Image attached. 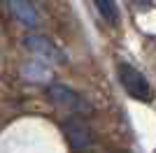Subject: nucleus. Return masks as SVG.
Masks as SVG:
<instances>
[{"label":"nucleus","mask_w":156,"mask_h":153,"mask_svg":"<svg viewBox=\"0 0 156 153\" xmlns=\"http://www.w3.org/2000/svg\"><path fill=\"white\" fill-rule=\"evenodd\" d=\"M47 95H49V100H51L56 107H65V109H70V111H86V102L82 100L75 90L63 86V83H51V86L47 88Z\"/></svg>","instance_id":"obj_4"},{"label":"nucleus","mask_w":156,"mask_h":153,"mask_svg":"<svg viewBox=\"0 0 156 153\" xmlns=\"http://www.w3.org/2000/svg\"><path fill=\"white\" fill-rule=\"evenodd\" d=\"M63 134H65V139L70 141V146L77 148V151L89 148L93 144L91 127L86 125L82 118H77V116H72V118H65V121H63Z\"/></svg>","instance_id":"obj_3"},{"label":"nucleus","mask_w":156,"mask_h":153,"mask_svg":"<svg viewBox=\"0 0 156 153\" xmlns=\"http://www.w3.org/2000/svg\"><path fill=\"white\" fill-rule=\"evenodd\" d=\"M119 81L130 97H135L140 102H151L154 90H151L149 81L144 79V74L140 70H135L133 65H119Z\"/></svg>","instance_id":"obj_1"},{"label":"nucleus","mask_w":156,"mask_h":153,"mask_svg":"<svg viewBox=\"0 0 156 153\" xmlns=\"http://www.w3.org/2000/svg\"><path fill=\"white\" fill-rule=\"evenodd\" d=\"M93 5L98 7L100 16H103L107 23H112V25L119 23V7H117L114 0H93Z\"/></svg>","instance_id":"obj_6"},{"label":"nucleus","mask_w":156,"mask_h":153,"mask_svg":"<svg viewBox=\"0 0 156 153\" xmlns=\"http://www.w3.org/2000/svg\"><path fill=\"white\" fill-rule=\"evenodd\" d=\"M7 9L16 21L26 25H37V9L28 0H7Z\"/></svg>","instance_id":"obj_5"},{"label":"nucleus","mask_w":156,"mask_h":153,"mask_svg":"<svg viewBox=\"0 0 156 153\" xmlns=\"http://www.w3.org/2000/svg\"><path fill=\"white\" fill-rule=\"evenodd\" d=\"M23 46L37 58H44V60H51V63H65V53L44 35H37V32L28 35L23 39Z\"/></svg>","instance_id":"obj_2"}]
</instances>
